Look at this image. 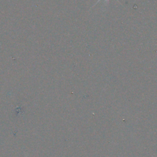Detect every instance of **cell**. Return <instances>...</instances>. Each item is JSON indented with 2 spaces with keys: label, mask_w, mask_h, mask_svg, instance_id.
<instances>
[{
  "label": "cell",
  "mask_w": 157,
  "mask_h": 157,
  "mask_svg": "<svg viewBox=\"0 0 157 157\" xmlns=\"http://www.w3.org/2000/svg\"><path fill=\"white\" fill-rule=\"evenodd\" d=\"M101 1V0H98V1H97V2H96V3H95V4H94V6H95V5H96V4H97V3H98V2H99V1ZM105 1H106V2H108V1H109V0H105ZM117 1H118V2H119V1H118V0H117Z\"/></svg>",
  "instance_id": "6da1fadb"
}]
</instances>
